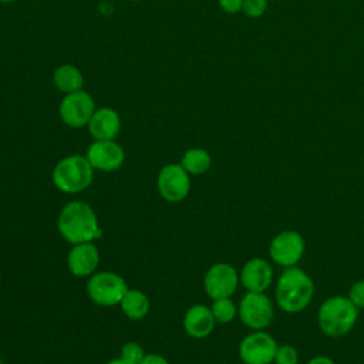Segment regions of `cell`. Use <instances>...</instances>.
Wrapping results in <instances>:
<instances>
[{
  "instance_id": "29",
  "label": "cell",
  "mask_w": 364,
  "mask_h": 364,
  "mask_svg": "<svg viewBox=\"0 0 364 364\" xmlns=\"http://www.w3.org/2000/svg\"><path fill=\"white\" fill-rule=\"evenodd\" d=\"M17 0H0V3H14Z\"/></svg>"
},
{
  "instance_id": "18",
  "label": "cell",
  "mask_w": 364,
  "mask_h": 364,
  "mask_svg": "<svg viewBox=\"0 0 364 364\" xmlns=\"http://www.w3.org/2000/svg\"><path fill=\"white\" fill-rule=\"evenodd\" d=\"M119 307L128 318L141 320L149 311V300L141 290L128 289L119 303Z\"/></svg>"
},
{
  "instance_id": "21",
  "label": "cell",
  "mask_w": 364,
  "mask_h": 364,
  "mask_svg": "<svg viewBox=\"0 0 364 364\" xmlns=\"http://www.w3.org/2000/svg\"><path fill=\"white\" fill-rule=\"evenodd\" d=\"M119 357L129 364H139L145 357V351L139 343L128 341L122 346Z\"/></svg>"
},
{
  "instance_id": "4",
  "label": "cell",
  "mask_w": 364,
  "mask_h": 364,
  "mask_svg": "<svg viewBox=\"0 0 364 364\" xmlns=\"http://www.w3.org/2000/svg\"><path fill=\"white\" fill-rule=\"evenodd\" d=\"M94 178V168L85 155H68L60 159L51 173L54 186L68 195L85 191Z\"/></svg>"
},
{
  "instance_id": "8",
  "label": "cell",
  "mask_w": 364,
  "mask_h": 364,
  "mask_svg": "<svg viewBox=\"0 0 364 364\" xmlns=\"http://www.w3.org/2000/svg\"><path fill=\"white\" fill-rule=\"evenodd\" d=\"M156 186L162 199L176 203L188 196L191 178L181 164H168L159 171Z\"/></svg>"
},
{
  "instance_id": "10",
  "label": "cell",
  "mask_w": 364,
  "mask_h": 364,
  "mask_svg": "<svg viewBox=\"0 0 364 364\" xmlns=\"http://www.w3.org/2000/svg\"><path fill=\"white\" fill-rule=\"evenodd\" d=\"M304 239L299 232L284 230L273 237L269 246V255L274 263L283 267L296 266L304 255Z\"/></svg>"
},
{
  "instance_id": "25",
  "label": "cell",
  "mask_w": 364,
  "mask_h": 364,
  "mask_svg": "<svg viewBox=\"0 0 364 364\" xmlns=\"http://www.w3.org/2000/svg\"><path fill=\"white\" fill-rule=\"evenodd\" d=\"M220 9L228 14H236L242 11L243 0H218Z\"/></svg>"
},
{
  "instance_id": "28",
  "label": "cell",
  "mask_w": 364,
  "mask_h": 364,
  "mask_svg": "<svg viewBox=\"0 0 364 364\" xmlns=\"http://www.w3.org/2000/svg\"><path fill=\"white\" fill-rule=\"evenodd\" d=\"M105 364H129V363H127V361H124L121 357H118V358H112V360L107 361Z\"/></svg>"
},
{
  "instance_id": "19",
  "label": "cell",
  "mask_w": 364,
  "mask_h": 364,
  "mask_svg": "<svg viewBox=\"0 0 364 364\" xmlns=\"http://www.w3.org/2000/svg\"><path fill=\"white\" fill-rule=\"evenodd\" d=\"M181 165L189 175H202L210 168L212 158L203 148H191L182 155Z\"/></svg>"
},
{
  "instance_id": "6",
  "label": "cell",
  "mask_w": 364,
  "mask_h": 364,
  "mask_svg": "<svg viewBox=\"0 0 364 364\" xmlns=\"http://www.w3.org/2000/svg\"><path fill=\"white\" fill-rule=\"evenodd\" d=\"M237 314L246 327L263 330L273 320V304L264 293L247 291L239 303Z\"/></svg>"
},
{
  "instance_id": "13",
  "label": "cell",
  "mask_w": 364,
  "mask_h": 364,
  "mask_svg": "<svg viewBox=\"0 0 364 364\" xmlns=\"http://www.w3.org/2000/svg\"><path fill=\"white\" fill-rule=\"evenodd\" d=\"M100 264V252L94 242L73 245L67 255V267L77 277H90Z\"/></svg>"
},
{
  "instance_id": "17",
  "label": "cell",
  "mask_w": 364,
  "mask_h": 364,
  "mask_svg": "<svg viewBox=\"0 0 364 364\" xmlns=\"http://www.w3.org/2000/svg\"><path fill=\"white\" fill-rule=\"evenodd\" d=\"M53 82L63 94H70L82 90L84 75L78 67L73 64H61L53 73Z\"/></svg>"
},
{
  "instance_id": "12",
  "label": "cell",
  "mask_w": 364,
  "mask_h": 364,
  "mask_svg": "<svg viewBox=\"0 0 364 364\" xmlns=\"http://www.w3.org/2000/svg\"><path fill=\"white\" fill-rule=\"evenodd\" d=\"M85 156L94 171L112 172L122 166L125 161V152L115 139L95 141L88 146Z\"/></svg>"
},
{
  "instance_id": "15",
  "label": "cell",
  "mask_w": 364,
  "mask_h": 364,
  "mask_svg": "<svg viewBox=\"0 0 364 364\" xmlns=\"http://www.w3.org/2000/svg\"><path fill=\"white\" fill-rule=\"evenodd\" d=\"M87 127L95 141L115 139L121 131V118L114 108L101 107L94 111Z\"/></svg>"
},
{
  "instance_id": "14",
  "label": "cell",
  "mask_w": 364,
  "mask_h": 364,
  "mask_svg": "<svg viewBox=\"0 0 364 364\" xmlns=\"http://www.w3.org/2000/svg\"><path fill=\"white\" fill-rule=\"evenodd\" d=\"M239 279L247 291L264 293L272 284L273 270L264 259L253 257L243 264Z\"/></svg>"
},
{
  "instance_id": "22",
  "label": "cell",
  "mask_w": 364,
  "mask_h": 364,
  "mask_svg": "<svg viewBox=\"0 0 364 364\" xmlns=\"http://www.w3.org/2000/svg\"><path fill=\"white\" fill-rule=\"evenodd\" d=\"M299 354L297 350L291 344L277 346L274 354V364H297Z\"/></svg>"
},
{
  "instance_id": "2",
  "label": "cell",
  "mask_w": 364,
  "mask_h": 364,
  "mask_svg": "<svg viewBox=\"0 0 364 364\" xmlns=\"http://www.w3.org/2000/svg\"><path fill=\"white\" fill-rule=\"evenodd\" d=\"M314 294V284L310 276L300 267H286L276 284V301L286 313L304 310Z\"/></svg>"
},
{
  "instance_id": "24",
  "label": "cell",
  "mask_w": 364,
  "mask_h": 364,
  "mask_svg": "<svg viewBox=\"0 0 364 364\" xmlns=\"http://www.w3.org/2000/svg\"><path fill=\"white\" fill-rule=\"evenodd\" d=\"M348 299L357 309H364V279L355 282L350 287Z\"/></svg>"
},
{
  "instance_id": "27",
  "label": "cell",
  "mask_w": 364,
  "mask_h": 364,
  "mask_svg": "<svg viewBox=\"0 0 364 364\" xmlns=\"http://www.w3.org/2000/svg\"><path fill=\"white\" fill-rule=\"evenodd\" d=\"M306 364H334V361L326 355H317V357H313Z\"/></svg>"
},
{
  "instance_id": "20",
  "label": "cell",
  "mask_w": 364,
  "mask_h": 364,
  "mask_svg": "<svg viewBox=\"0 0 364 364\" xmlns=\"http://www.w3.org/2000/svg\"><path fill=\"white\" fill-rule=\"evenodd\" d=\"M210 311L213 314V318L219 324H228L230 323L236 314H237V307L236 304L230 300V297H223V299H215Z\"/></svg>"
},
{
  "instance_id": "9",
  "label": "cell",
  "mask_w": 364,
  "mask_h": 364,
  "mask_svg": "<svg viewBox=\"0 0 364 364\" xmlns=\"http://www.w3.org/2000/svg\"><path fill=\"white\" fill-rule=\"evenodd\" d=\"M277 350L276 340L263 330H255L239 344V357L245 364H270Z\"/></svg>"
},
{
  "instance_id": "3",
  "label": "cell",
  "mask_w": 364,
  "mask_h": 364,
  "mask_svg": "<svg viewBox=\"0 0 364 364\" xmlns=\"http://www.w3.org/2000/svg\"><path fill=\"white\" fill-rule=\"evenodd\" d=\"M358 309L348 297L333 296L326 299L317 314L321 331L328 337L346 336L355 324Z\"/></svg>"
},
{
  "instance_id": "1",
  "label": "cell",
  "mask_w": 364,
  "mask_h": 364,
  "mask_svg": "<svg viewBox=\"0 0 364 364\" xmlns=\"http://www.w3.org/2000/svg\"><path fill=\"white\" fill-rule=\"evenodd\" d=\"M57 229L61 237L71 245L94 242L102 233L97 213L82 200H73L63 206L57 218Z\"/></svg>"
},
{
  "instance_id": "30",
  "label": "cell",
  "mask_w": 364,
  "mask_h": 364,
  "mask_svg": "<svg viewBox=\"0 0 364 364\" xmlns=\"http://www.w3.org/2000/svg\"><path fill=\"white\" fill-rule=\"evenodd\" d=\"M129 1H142V0H129Z\"/></svg>"
},
{
  "instance_id": "26",
  "label": "cell",
  "mask_w": 364,
  "mask_h": 364,
  "mask_svg": "<svg viewBox=\"0 0 364 364\" xmlns=\"http://www.w3.org/2000/svg\"><path fill=\"white\" fill-rule=\"evenodd\" d=\"M139 364H169V361L161 354H145Z\"/></svg>"
},
{
  "instance_id": "5",
  "label": "cell",
  "mask_w": 364,
  "mask_h": 364,
  "mask_svg": "<svg viewBox=\"0 0 364 364\" xmlns=\"http://www.w3.org/2000/svg\"><path fill=\"white\" fill-rule=\"evenodd\" d=\"M127 290V282L114 272H95L87 282L88 297L102 307L119 304Z\"/></svg>"
},
{
  "instance_id": "11",
  "label": "cell",
  "mask_w": 364,
  "mask_h": 364,
  "mask_svg": "<svg viewBox=\"0 0 364 364\" xmlns=\"http://www.w3.org/2000/svg\"><path fill=\"white\" fill-rule=\"evenodd\" d=\"M239 280V274L232 264L215 263L203 277V287L212 300L223 299L230 297L236 291Z\"/></svg>"
},
{
  "instance_id": "16",
  "label": "cell",
  "mask_w": 364,
  "mask_h": 364,
  "mask_svg": "<svg viewBox=\"0 0 364 364\" xmlns=\"http://www.w3.org/2000/svg\"><path fill=\"white\" fill-rule=\"evenodd\" d=\"M215 318L210 311V307L205 304L191 306L183 316L182 326L185 333L192 338H205L215 328Z\"/></svg>"
},
{
  "instance_id": "23",
  "label": "cell",
  "mask_w": 364,
  "mask_h": 364,
  "mask_svg": "<svg viewBox=\"0 0 364 364\" xmlns=\"http://www.w3.org/2000/svg\"><path fill=\"white\" fill-rule=\"evenodd\" d=\"M267 9V0H243L242 13L250 18H257L264 14Z\"/></svg>"
},
{
  "instance_id": "7",
  "label": "cell",
  "mask_w": 364,
  "mask_h": 364,
  "mask_svg": "<svg viewBox=\"0 0 364 364\" xmlns=\"http://www.w3.org/2000/svg\"><path fill=\"white\" fill-rule=\"evenodd\" d=\"M95 109L97 108L92 97L87 91L80 90L64 94L63 100L60 101L58 115L67 127L82 128L88 125Z\"/></svg>"
}]
</instances>
